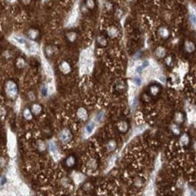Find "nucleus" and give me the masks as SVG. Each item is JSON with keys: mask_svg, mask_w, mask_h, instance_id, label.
Wrapping results in <instances>:
<instances>
[{"mask_svg": "<svg viewBox=\"0 0 196 196\" xmlns=\"http://www.w3.org/2000/svg\"><path fill=\"white\" fill-rule=\"evenodd\" d=\"M94 128H95V124H94L93 121H91L90 123L88 124V126H86V133L88 134V135H89V134H91L92 131L94 130Z\"/></svg>", "mask_w": 196, "mask_h": 196, "instance_id": "3", "label": "nucleus"}, {"mask_svg": "<svg viewBox=\"0 0 196 196\" xmlns=\"http://www.w3.org/2000/svg\"><path fill=\"white\" fill-rule=\"evenodd\" d=\"M186 49L188 50L189 52H192V50H193V44H192V43L187 42L186 43Z\"/></svg>", "mask_w": 196, "mask_h": 196, "instance_id": "10", "label": "nucleus"}, {"mask_svg": "<svg viewBox=\"0 0 196 196\" xmlns=\"http://www.w3.org/2000/svg\"><path fill=\"white\" fill-rule=\"evenodd\" d=\"M68 38L70 39V41H74L75 38H76V33H73V32H71V33H70L69 34H68Z\"/></svg>", "mask_w": 196, "mask_h": 196, "instance_id": "9", "label": "nucleus"}, {"mask_svg": "<svg viewBox=\"0 0 196 196\" xmlns=\"http://www.w3.org/2000/svg\"><path fill=\"white\" fill-rule=\"evenodd\" d=\"M86 5L89 8H93L94 6H95V3H94V0H87L86 1Z\"/></svg>", "mask_w": 196, "mask_h": 196, "instance_id": "7", "label": "nucleus"}, {"mask_svg": "<svg viewBox=\"0 0 196 196\" xmlns=\"http://www.w3.org/2000/svg\"><path fill=\"white\" fill-rule=\"evenodd\" d=\"M7 89H8V93H9L10 96H14L15 93H16V87H15V85L13 82H9V83H8Z\"/></svg>", "mask_w": 196, "mask_h": 196, "instance_id": "1", "label": "nucleus"}, {"mask_svg": "<svg viewBox=\"0 0 196 196\" xmlns=\"http://www.w3.org/2000/svg\"><path fill=\"white\" fill-rule=\"evenodd\" d=\"M78 116H79L82 119H87V113H86L85 110L82 109V108H81V109L79 110V112H78Z\"/></svg>", "mask_w": 196, "mask_h": 196, "instance_id": "5", "label": "nucleus"}, {"mask_svg": "<svg viewBox=\"0 0 196 196\" xmlns=\"http://www.w3.org/2000/svg\"><path fill=\"white\" fill-rule=\"evenodd\" d=\"M61 139L63 141V142H67V141L70 140V132L68 130H64L63 133L61 134Z\"/></svg>", "mask_w": 196, "mask_h": 196, "instance_id": "2", "label": "nucleus"}, {"mask_svg": "<svg viewBox=\"0 0 196 196\" xmlns=\"http://www.w3.org/2000/svg\"><path fill=\"white\" fill-rule=\"evenodd\" d=\"M156 54L158 56H160V57L163 56L164 54V50L162 47H159V48L156 50Z\"/></svg>", "mask_w": 196, "mask_h": 196, "instance_id": "8", "label": "nucleus"}, {"mask_svg": "<svg viewBox=\"0 0 196 196\" xmlns=\"http://www.w3.org/2000/svg\"><path fill=\"white\" fill-rule=\"evenodd\" d=\"M67 164H68V165H70V166L73 165V164H74V158H73V157H70L69 159L67 160Z\"/></svg>", "mask_w": 196, "mask_h": 196, "instance_id": "11", "label": "nucleus"}, {"mask_svg": "<svg viewBox=\"0 0 196 196\" xmlns=\"http://www.w3.org/2000/svg\"><path fill=\"white\" fill-rule=\"evenodd\" d=\"M159 33H160V34L164 37V38H166V37L169 35V32H168V30H167L166 28H164V27H162V28L159 30Z\"/></svg>", "mask_w": 196, "mask_h": 196, "instance_id": "4", "label": "nucleus"}, {"mask_svg": "<svg viewBox=\"0 0 196 196\" xmlns=\"http://www.w3.org/2000/svg\"><path fill=\"white\" fill-rule=\"evenodd\" d=\"M134 82L137 83V85H140L141 84V79H139L138 77H136L134 79Z\"/></svg>", "mask_w": 196, "mask_h": 196, "instance_id": "12", "label": "nucleus"}, {"mask_svg": "<svg viewBox=\"0 0 196 196\" xmlns=\"http://www.w3.org/2000/svg\"><path fill=\"white\" fill-rule=\"evenodd\" d=\"M108 33H109L110 36H115V35H117L118 31L115 29L114 27H111V28H109V30H108Z\"/></svg>", "mask_w": 196, "mask_h": 196, "instance_id": "6", "label": "nucleus"}]
</instances>
